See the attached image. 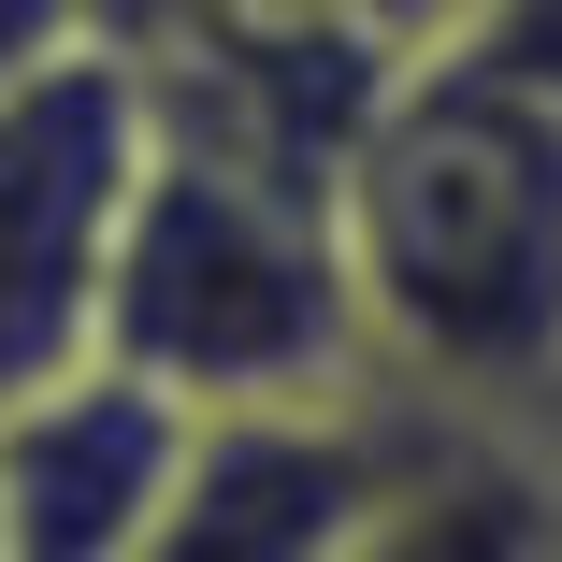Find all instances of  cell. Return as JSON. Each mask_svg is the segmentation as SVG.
I'll use <instances>...</instances> for the list:
<instances>
[{"mask_svg":"<svg viewBox=\"0 0 562 562\" xmlns=\"http://www.w3.org/2000/svg\"><path fill=\"white\" fill-rule=\"evenodd\" d=\"M361 347L404 404L462 432L562 418V116L476 58H418L331 188Z\"/></svg>","mask_w":562,"mask_h":562,"instance_id":"cell-1","label":"cell"},{"mask_svg":"<svg viewBox=\"0 0 562 562\" xmlns=\"http://www.w3.org/2000/svg\"><path fill=\"white\" fill-rule=\"evenodd\" d=\"M101 361L145 375L188 418L390 390L375 347H361V289H347V246H331V202L260 188L232 159H188L159 131H145V188L116 216V274H101Z\"/></svg>","mask_w":562,"mask_h":562,"instance_id":"cell-2","label":"cell"},{"mask_svg":"<svg viewBox=\"0 0 562 562\" xmlns=\"http://www.w3.org/2000/svg\"><path fill=\"white\" fill-rule=\"evenodd\" d=\"M145 188V72L131 44H72L0 87V404L101 361V274Z\"/></svg>","mask_w":562,"mask_h":562,"instance_id":"cell-3","label":"cell"},{"mask_svg":"<svg viewBox=\"0 0 562 562\" xmlns=\"http://www.w3.org/2000/svg\"><path fill=\"white\" fill-rule=\"evenodd\" d=\"M432 432H462V418H432L404 390L188 418V462H173L145 562H361L375 519L404 505V476L432 462Z\"/></svg>","mask_w":562,"mask_h":562,"instance_id":"cell-4","label":"cell"},{"mask_svg":"<svg viewBox=\"0 0 562 562\" xmlns=\"http://www.w3.org/2000/svg\"><path fill=\"white\" fill-rule=\"evenodd\" d=\"M188 462V404L87 361L30 404H0V562H145Z\"/></svg>","mask_w":562,"mask_h":562,"instance_id":"cell-5","label":"cell"},{"mask_svg":"<svg viewBox=\"0 0 562 562\" xmlns=\"http://www.w3.org/2000/svg\"><path fill=\"white\" fill-rule=\"evenodd\" d=\"M447 58H476L491 87H519V101L562 116V0H476V30L447 44Z\"/></svg>","mask_w":562,"mask_h":562,"instance_id":"cell-6","label":"cell"},{"mask_svg":"<svg viewBox=\"0 0 562 562\" xmlns=\"http://www.w3.org/2000/svg\"><path fill=\"white\" fill-rule=\"evenodd\" d=\"M274 15H317V30H347V44H375V58H447L476 30V0H274Z\"/></svg>","mask_w":562,"mask_h":562,"instance_id":"cell-7","label":"cell"},{"mask_svg":"<svg viewBox=\"0 0 562 562\" xmlns=\"http://www.w3.org/2000/svg\"><path fill=\"white\" fill-rule=\"evenodd\" d=\"M72 44H101V30H87V0H0V87H30V72L72 58Z\"/></svg>","mask_w":562,"mask_h":562,"instance_id":"cell-8","label":"cell"},{"mask_svg":"<svg viewBox=\"0 0 562 562\" xmlns=\"http://www.w3.org/2000/svg\"><path fill=\"white\" fill-rule=\"evenodd\" d=\"M159 15H188V0H87V30H159Z\"/></svg>","mask_w":562,"mask_h":562,"instance_id":"cell-9","label":"cell"},{"mask_svg":"<svg viewBox=\"0 0 562 562\" xmlns=\"http://www.w3.org/2000/svg\"><path fill=\"white\" fill-rule=\"evenodd\" d=\"M548 462H562V418H548Z\"/></svg>","mask_w":562,"mask_h":562,"instance_id":"cell-10","label":"cell"}]
</instances>
